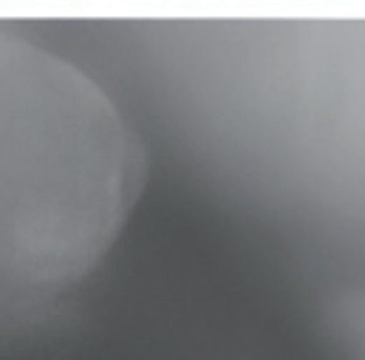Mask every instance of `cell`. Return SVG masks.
I'll return each mask as SVG.
<instances>
[{
  "mask_svg": "<svg viewBox=\"0 0 365 360\" xmlns=\"http://www.w3.org/2000/svg\"><path fill=\"white\" fill-rule=\"evenodd\" d=\"M145 171L139 134L99 83L0 29V321L105 259Z\"/></svg>",
  "mask_w": 365,
  "mask_h": 360,
  "instance_id": "cell-1",
  "label": "cell"
}]
</instances>
